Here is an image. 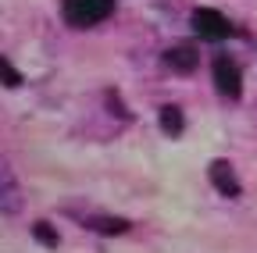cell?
Here are the masks:
<instances>
[{
    "label": "cell",
    "instance_id": "obj_2",
    "mask_svg": "<svg viewBox=\"0 0 257 253\" xmlns=\"http://www.w3.org/2000/svg\"><path fill=\"white\" fill-rule=\"evenodd\" d=\"M25 210V193H22V182L15 175V168L0 157V214L4 217H15Z\"/></svg>",
    "mask_w": 257,
    "mask_h": 253
},
{
    "label": "cell",
    "instance_id": "obj_3",
    "mask_svg": "<svg viewBox=\"0 0 257 253\" xmlns=\"http://www.w3.org/2000/svg\"><path fill=\"white\" fill-rule=\"evenodd\" d=\"M193 29H197V36H204L211 43H221V40H229L236 33L232 22L225 18L221 11H214V8H197V11H193Z\"/></svg>",
    "mask_w": 257,
    "mask_h": 253
},
{
    "label": "cell",
    "instance_id": "obj_5",
    "mask_svg": "<svg viewBox=\"0 0 257 253\" xmlns=\"http://www.w3.org/2000/svg\"><path fill=\"white\" fill-rule=\"evenodd\" d=\"M207 178H211V185L218 189L225 200H236V196L243 193V189H239V178H236V171H232V161H225V157H214V161H211Z\"/></svg>",
    "mask_w": 257,
    "mask_h": 253
},
{
    "label": "cell",
    "instance_id": "obj_8",
    "mask_svg": "<svg viewBox=\"0 0 257 253\" xmlns=\"http://www.w3.org/2000/svg\"><path fill=\"white\" fill-rule=\"evenodd\" d=\"M161 129H165V136H172V139H179L186 132V118H182L179 104H165V107H161Z\"/></svg>",
    "mask_w": 257,
    "mask_h": 253
},
{
    "label": "cell",
    "instance_id": "obj_7",
    "mask_svg": "<svg viewBox=\"0 0 257 253\" xmlns=\"http://www.w3.org/2000/svg\"><path fill=\"white\" fill-rule=\"evenodd\" d=\"M86 228H93V232H100V235H121L125 228H128V221L125 217H114V214H86V217H79Z\"/></svg>",
    "mask_w": 257,
    "mask_h": 253
},
{
    "label": "cell",
    "instance_id": "obj_4",
    "mask_svg": "<svg viewBox=\"0 0 257 253\" xmlns=\"http://www.w3.org/2000/svg\"><path fill=\"white\" fill-rule=\"evenodd\" d=\"M211 75H214V86H218V93L225 100H239L243 97V75H239V68L232 65L229 57H218Z\"/></svg>",
    "mask_w": 257,
    "mask_h": 253
},
{
    "label": "cell",
    "instance_id": "obj_6",
    "mask_svg": "<svg viewBox=\"0 0 257 253\" xmlns=\"http://www.w3.org/2000/svg\"><path fill=\"white\" fill-rule=\"evenodd\" d=\"M165 68L168 72H175V75H189V72H197V65H200V50L193 47V43H175V47H168L165 50Z\"/></svg>",
    "mask_w": 257,
    "mask_h": 253
},
{
    "label": "cell",
    "instance_id": "obj_10",
    "mask_svg": "<svg viewBox=\"0 0 257 253\" xmlns=\"http://www.w3.org/2000/svg\"><path fill=\"white\" fill-rule=\"evenodd\" d=\"M18 82H22V75L15 72V65H8V57H0V86L11 89V86H18Z\"/></svg>",
    "mask_w": 257,
    "mask_h": 253
},
{
    "label": "cell",
    "instance_id": "obj_1",
    "mask_svg": "<svg viewBox=\"0 0 257 253\" xmlns=\"http://www.w3.org/2000/svg\"><path fill=\"white\" fill-rule=\"evenodd\" d=\"M111 11H114V0H64L61 4V15L72 29H93L104 18H111Z\"/></svg>",
    "mask_w": 257,
    "mask_h": 253
},
{
    "label": "cell",
    "instance_id": "obj_9",
    "mask_svg": "<svg viewBox=\"0 0 257 253\" xmlns=\"http://www.w3.org/2000/svg\"><path fill=\"white\" fill-rule=\"evenodd\" d=\"M32 235H36L47 249H57V232L47 225V221H36V225H32Z\"/></svg>",
    "mask_w": 257,
    "mask_h": 253
}]
</instances>
